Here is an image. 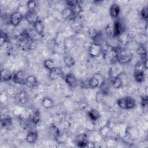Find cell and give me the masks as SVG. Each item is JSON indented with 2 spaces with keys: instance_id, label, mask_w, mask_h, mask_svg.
I'll return each instance as SVG.
<instances>
[{
  "instance_id": "cell-1",
  "label": "cell",
  "mask_w": 148,
  "mask_h": 148,
  "mask_svg": "<svg viewBox=\"0 0 148 148\" xmlns=\"http://www.w3.org/2000/svg\"><path fill=\"white\" fill-rule=\"evenodd\" d=\"M115 58L116 60L121 64H127L132 60V53L127 49L120 48L115 50Z\"/></svg>"
},
{
  "instance_id": "cell-2",
  "label": "cell",
  "mask_w": 148,
  "mask_h": 148,
  "mask_svg": "<svg viewBox=\"0 0 148 148\" xmlns=\"http://www.w3.org/2000/svg\"><path fill=\"white\" fill-rule=\"evenodd\" d=\"M118 106L124 110L132 109L136 106V102L135 99L130 96H125L120 98L117 101Z\"/></svg>"
},
{
  "instance_id": "cell-3",
  "label": "cell",
  "mask_w": 148,
  "mask_h": 148,
  "mask_svg": "<svg viewBox=\"0 0 148 148\" xmlns=\"http://www.w3.org/2000/svg\"><path fill=\"white\" fill-rule=\"evenodd\" d=\"M82 88H95L100 86L101 84L99 79L96 77H91L87 80L81 81L79 83Z\"/></svg>"
},
{
  "instance_id": "cell-4",
  "label": "cell",
  "mask_w": 148,
  "mask_h": 148,
  "mask_svg": "<svg viewBox=\"0 0 148 148\" xmlns=\"http://www.w3.org/2000/svg\"><path fill=\"white\" fill-rule=\"evenodd\" d=\"M143 68L144 66L142 63H138L136 64L135 69L134 72V78L137 83H142L145 79V74L143 69Z\"/></svg>"
},
{
  "instance_id": "cell-5",
  "label": "cell",
  "mask_w": 148,
  "mask_h": 148,
  "mask_svg": "<svg viewBox=\"0 0 148 148\" xmlns=\"http://www.w3.org/2000/svg\"><path fill=\"white\" fill-rule=\"evenodd\" d=\"M102 46L96 42L92 43L88 48V53L92 57L99 56L102 53Z\"/></svg>"
},
{
  "instance_id": "cell-6",
  "label": "cell",
  "mask_w": 148,
  "mask_h": 148,
  "mask_svg": "<svg viewBox=\"0 0 148 148\" xmlns=\"http://www.w3.org/2000/svg\"><path fill=\"white\" fill-rule=\"evenodd\" d=\"M24 17V15L18 10L12 13L9 16V23L14 27H17L20 24Z\"/></svg>"
},
{
  "instance_id": "cell-7",
  "label": "cell",
  "mask_w": 148,
  "mask_h": 148,
  "mask_svg": "<svg viewBox=\"0 0 148 148\" xmlns=\"http://www.w3.org/2000/svg\"><path fill=\"white\" fill-rule=\"evenodd\" d=\"M125 31V28L124 24L121 20L119 18H116L114 22L113 28V33L114 36H118L120 35Z\"/></svg>"
},
{
  "instance_id": "cell-8",
  "label": "cell",
  "mask_w": 148,
  "mask_h": 148,
  "mask_svg": "<svg viewBox=\"0 0 148 148\" xmlns=\"http://www.w3.org/2000/svg\"><path fill=\"white\" fill-rule=\"evenodd\" d=\"M64 80L65 83L68 85L69 87L72 88H75L78 85V80L75 75L71 73H68L64 75Z\"/></svg>"
},
{
  "instance_id": "cell-9",
  "label": "cell",
  "mask_w": 148,
  "mask_h": 148,
  "mask_svg": "<svg viewBox=\"0 0 148 148\" xmlns=\"http://www.w3.org/2000/svg\"><path fill=\"white\" fill-rule=\"evenodd\" d=\"M26 77L25 73L23 71H17L13 74L12 80L14 83L18 84H24L25 83Z\"/></svg>"
},
{
  "instance_id": "cell-10",
  "label": "cell",
  "mask_w": 148,
  "mask_h": 148,
  "mask_svg": "<svg viewBox=\"0 0 148 148\" xmlns=\"http://www.w3.org/2000/svg\"><path fill=\"white\" fill-rule=\"evenodd\" d=\"M64 72L60 67L56 66L54 69L49 71V76L51 80H56L59 77L64 76Z\"/></svg>"
},
{
  "instance_id": "cell-11",
  "label": "cell",
  "mask_w": 148,
  "mask_h": 148,
  "mask_svg": "<svg viewBox=\"0 0 148 148\" xmlns=\"http://www.w3.org/2000/svg\"><path fill=\"white\" fill-rule=\"evenodd\" d=\"M25 84L30 88H34L38 86V81L35 76L33 75H28L26 77Z\"/></svg>"
},
{
  "instance_id": "cell-12",
  "label": "cell",
  "mask_w": 148,
  "mask_h": 148,
  "mask_svg": "<svg viewBox=\"0 0 148 148\" xmlns=\"http://www.w3.org/2000/svg\"><path fill=\"white\" fill-rule=\"evenodd\" d=\"M25 18L26 21L31 24H34L39 19V17L38 16L37 13L35 12V10L33 11H28L25 15L24 16Z\"/></svg>"
},
{
  "instance_id": "cell-13",
  "label": "cell",
  "mask_w": 148,
  "mask_h": 148,
  "mask_svg": "<svg viewBox=\"0 0 148 148\" xmlns=\"http://www.w3.org/2000/svg\"><path fill=\"white\" fill-rule=\"evenodd\" d=\"M120 7L117 3H113L109 8V13L110 16L113 18H117L120 14Z\"/></svg>"
},
{
  "instance_id": "cell-14",
  "label": "cell",
  "mask_w": 148,
  "mask_h": 148,
  "mask_svg": "<svg viewBox=\"0 0 148 148\" xmlns=\"http://www.w3.org/2000/svg\"><path fill=\"white\" fill-rule=\"evenodd\" d=\"M38 138V132L35 131H31L28 132L26 135L25 140L26 141L30 144H32L36 142Z\"/></svg>"
},
{
  "instance_id": "cell-15",
  "label": "cell",
  "mask_w": 148,
  "mask_h": 148,
  "mask_svg": "<svg viewBox=\"0 0 148 148\" xmlns=\"http://www.w3.org/2000/svg\"><path fill=\"white\" fill-rule=\"evenodd\" d=\"M33 25H34V29H35V32L38 35H42L43 34L44 30H45V25H44V24L43 23V22L41 20H40L39 18L35 23V24Z\"/></svg>"
},
{
  "instance_id": "cell-16",
  "label": "cell",
  "mask_w": 148,
  "mask_h": 148,
  "mask_svg": "<svg viewBox=\"0 0 148 148\" xmlns=\"http://www.w3.org/2000/svg\"><path fill=\"white\" fill-rule=\"evenodd\" d=\"M62 16L66 19H73L77 17V16L73 12L72 8L70 7H67L63 10Z\"/></svg>"
},
{
  "instance_id": "cell-17",
  "label": "cell",
  "mask_w": 148,
  "mask_h": 148,
  "mask_svg": "<svg viewBox=\"0 0 148 148\" xmlns=\"http://www.w3.org/2000/svg\"><path fill=\"white\" fill-rule=\"evenodd\" d=\"M110 83L112 86L116 89L120 88L123 86V82L121 78L118 76H115L112 77L110 80Z\"/></svg>"
},
{
  "instance_id": "cell-18",
  "label": "cell",
  "mask_w": 148,
  "mask_h": 148,
  "mask_svg": "<svg viewBox=\"0 0 148 148\" xmlns=\"http://www.w3.org/2000/svg\"><path fill=\"white\" fill-rule=\"evenodd\" d=\"M13 74L8 69H2L1 74V79L2 81L6 82L12 79Z\"/></svg>"
},
{
  "instance_id": "cell-19",
  "label": "cell",
  "mask_w": 148,
  "mask_h": 148,
  "mask_svg": "<svg viewBox=\"0 0 148 148\" xmlns=\"http://www.w3.org/2000/svg\"><path fill=\"white\" fill-rule=\"evenodd\" d=\"M54 105V101L53 100L48 97H46L43 98L42 101V105L43 107L45 109H50L53 107Z\"/></svg>"
},
{
  "instance_id": "cell-20",
  "label": "cell",
  "mask_w": 148,
  "mask_h": 148,
  "mask_svg": "<svg viewBox=\"0 0 148 148\" xmlns=\"http://www.w3.org/2000/svg\"><path fill=\"white\" fill-rule=\"evenodd\" d=\"M63 61H64V62L65 64V65L69 68L73 66L75 64V59L72 56H71L69 55L64 56V57L63 58Z\"/></svg>"
},
{
  "instance_id": "cell-21",
  "label": "cell",
  "mask_w": 148,
  "mask_h": 148,
  "mask_svg": "<svg viewBox=\"0 0 148 148\" xmlns=\"http://www.w3.org/2000/svg\"><path fill=\"white\" fill-rule=\"evenodd\" d=\"M88 116L91 120L95 121L99 119L100 114L97 110L94 109H91L88 112Z\"/></svg>"
},
{
  "instance_id": "cell-22",
  "label": "cell",
  "mask_w": 148,
  "mask_h": 148,
  "mask_svg": "<svg viewBox=\"0 0 148 148\" xmlns=\"http://www.w3.org/2000/svg\"><path fill=\"white\" fill-rule=\"evenodd\" d=\"M43 65L45 68L47 69H48L49 71L52 70L56 67L55 63L53 61V60L51 59H46L43 62Z\"/></svg>"
},
{
  "instance_id": "cell-23",
  "label": "cell",
  "mask_w": 148,
  "mask_h": 148,
  "mask_svg": "<svg viewBox=\"0 0 148 148\" xmlns=\"http://www.w3.org/2000/svg\"><path fill=\"white\" fill-rule=\"evenodd\" d=\"M12 124V119L9 116H5L1 119V125L2 127L6 128L10 126Z\"/></svg>"
},
{
  "instance_id": "cell-24",
  "label": "cell",
  "mask_w": 148,
  "mask_h": 148,
  "mask_svg": "<svg viewBox=\"0 0 148 148\" xmlns=\"http://www.w3.org/2000/svg\"><path fill=\"white\" fill-rule=\"evenodd\" d=\"M137 52L141 57H143V60L147 58V51L144 46L141 45L139 46L137 49Z\"/></svg>"
},
{
  "instance_id": "cell-25",
  "label": "cell",
  "mask_w": 148,
  "mask_h": 148,
  "mask_svg": "<svg viewBox=\"0 0 148 148\" xmlns=\"http://www.w3.org/2000/svg\"><path fill=\"white\" fill-rule=\"evenodd\" d=\"M40 120V114L39 110H36L33 114L32 117V122L34 124H37L39 123Z\"/></svg>"
},
{
  "instance_id": "cell-26",
  "label": "cell",
  "mask_w": 148,
  "mask_h": 148,
  "mask_svg": "<svg viewBox=\"0 0 148 148\" xmlns=\"http://www.w3.org/2000/svg\"><path fill=\"white\" fill-rule=\"evenodd\" d=\"M140 16L142 18L145 20V21H147L148 18V6L147 5H146L144 6L140 12Z\"/></svg>"
},
{
  "instance_id": "cell-27",
  "label": "cell",
  "mask_w": 148,
  "mask_h": 148,
  "mask_svg": "<svg viewBox=\"0 0 148 148\" xmlns=\"http://www.w3.org/2000/svg\"><path fill=\"white\" fill-rule=\"evenodd\" d=\"M26 6L27 7L28 11H33L36 8V3L35 1H32V0L28 1L26 3Z\"/></svg>"
},
{
  "instance_id": "cell-28",
  "label": "cell",
  "mask_w": 148,
  "mask_h": 148,
  "mask_svg": "<svg viewBox=\"0 0 148 148\" xmlns=\"http://www.w3.org/2000/svg\"><path fill=\"white\" fill-rule=\"evenodd\" d=\"M77 146L80 147H86L87 146L88 142L86 140L85 138H82L81 139H78L77 142Z\"/></svg>"
},
{
  "instance_id": "cell-29",
  "label": "cell",
  "mask_w": 148,
  "mask_h": 148,
  "mask_svg": "<svg viewBox=\"0 0 148 148\" xmlns=\"http://www.w3.org/2000/svg\"><path fill=\"white\" fill-rule=\"evenodd\" d=\"M140 105H141V106L143 108H147L148 105V98L147 95H144L141 98Z\"/></svg>"
},
{
  "instance_id": "cell-30",
  "label": "cell",
  "mask_w": 148,
  "mask_h": 148,
  "mask_svg": "<svg viewBox=\"0 0 148 148\" xmlns=\"http://www.w3.org/2000/svg\"><path fill=\"white\" fill-rule=\"evenodd\" d=\"M8 37L7 36V35L5 33H3V32H1V45L2 46L3 44H4L5 43H6L8 40Z\"/></svg>"
},
{
  "instance_id": "cell-31",
  "label": "cell",
  "mask_w": 148,
  "mask_h": 148,
  "mask_svg": "<svg viewBox=\"0 0 148 148\" xmlns=\"http://www.w3.org/2000/svg\"><path fill=\"white\" fill-rule=\"evenodd\" d=\"M78 3H79V1H76V0H69V1H66V3L68 6V7H70V8L74 6Z\"/></svg>"
},
{
  "instance_id": "cell-32",
  "label": "cell",
  "mask_w": 148,
  "mask_h": 148,
  "mask_svg": "<svg viewBox=\"0 0 148 148\" xmlns=\"http://www.w3.org/2000/svg\"><path fill=\"white\" fill-rule=\"evenodd\" d=\"M93 2L94 3H95V5H101V3L103 2V1H95Z\"/></svg>"
}]
</instances>
